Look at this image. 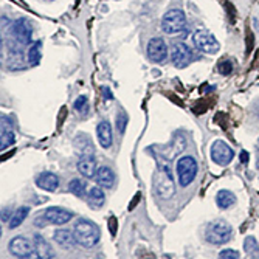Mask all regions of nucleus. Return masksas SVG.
<instances>
[{
  "instance_id": "f8f14e48",
  "label": "nucleus",
  "mask_w": 259,
  "mask_h": 259,
  "mask_svg": "<svg viewBox=\"0 0 259 259\" xmlns=\"http://www.w3.org/2000/svg\"><path fill=\"white\" fill-rule=\"evenodd\" d=\"M44 214H45L47 221H49L50 224H53V225H64V224H67L70 219L73 218L72 211L64 209L61 206H50V208H47L44 211Z\"/></svg>"
},
{
  "instance_id": "412c9836",
  "label": "nucleus",
  "mask_w": 259,
  "mask_h": 259,
  "mask_svg": "<svg viewBox=\"0 0 259 259\" xmlns=\"http://www.w3.org/2000/svg\"><path fill=\"white\" fill-rule=\"evenodd\" d=\"M87 200H89V205H90L93 209H98V208H101V206L104 205L106 196H104L103 190L100 188V185H98V186H95V188H92V190L89 191V197H87Z\"/></svg>"
},
{
  "instance_id": "a878e982",
  "label": "nucleus",
  "mask_w": 259,
  "mask_h": 259,
  "mask_svg": "<svg viewBox=\"0 0 259 259\" xmlns=\"http://www.w3.org/2000/svg\"><path fill=\"white\" fill-rule=\"evenodd\" d=\"M68 191L73 193L78 197H82L85 193V182L81 179H73L72 182L68 183Z\"/></svg>"
},
{
  "instance_id": "7c9ffc66",
  "label": "nucleus",
  "mask_w": 259,
  "mask_h": 259,
  "mask_svg": "<svg viewBox=\"0 0 259 259\" xmlns=\"http://www.w3.org/2000/svg\"><path fill=\"white\" fill-rule=\"evenodd\" d=\"M50 222L47 221V218H45V214L42 213V214H37L36 216V219H34V225L36 227H40V228H44V227H47Z\"/></svg>"
},
{
  "instance_id": "c9c22d12",
  "label": "nucleus",
  "mask_w": 259,
  "mask_h": 259,
  "mask_svg": "<svg viewBox=\"0 0 259 259\" xmlns=\"http://www.w3.org/2000/svg\"><path fill=\"white\" fill-rule=\"evenodd\" d=\"M47 2H52V0H47Z\"/></svg>"
},
{
  "instance_id": "393cba45",
  "label": "nucleus",
  "mask_w": 259,
  "mask_h": 259,
  "mask_svg": "<svg viewBox=\"0 0 259 259\" xmlns=\"http://www.w3.org/2000/svg\"><path fill=\"white\" fill-rule=\"evenodd\" d=\"M40 49H42V42L40 40L34 42L30 47V50H28V64L30 65L36 67L40 62Z\"/></svg>"
},
{
  "instance_id": "f3484780",
  "label": "nucleus",
  "mask_w": 259,
  "mask_h": 259,
  "mask_svg": "<svg viewBox=\"0 0 259 259\" xmlns=\"http://www.w3.org/2000/svg\"><path fill=\"white\" fill-rule=\"evenodd\" d=\"M97 135H98L100 145H101L104 149H109V148L112 146L113 135H112V126H110L109 121H101V123L97 126Z\"/></svg>"
},
{
  "instance_id": "6ab92c4d",
  "label": "nucleus",
  "mask_w": 259,
  "mask_h": 259,
  "mask_svg": "<svg viewBox=\"0 0 259 259\" xmlns=\"http://www.w3.org/2000/svg\"><path fill=\"white\" fill-rule=\"evenodd\" d=\"M75 148L82 154V155H93L95 154V146L92 143V138L85 134H78L73 140Z\"/></svg>"
},
{
  "instance_id": "cd10ccee",
  "label": "nucleus",
  "mask_w": 259,
  "mask_h": 259,
  "mask_svg": "<svg viewBox=\"0 0 259 259\" xmlns=\"http://www.w3.org/2000/svg\"><path fill=\"white\" fill-rule=\"evenodd\" d=\"M218 70H219V73H221V75H230V73H231V70H233L231 61H228V59L221 61L219 65H218Z\"/></svg>"
},
{
  "instance_id": "9d476101",
  "label": "nucleus",
  "mask_w": 259,
  "mask_h": 259,
  "mask_svg": "<svg viewBox=\"0 0 259 259\" xmlns=\"http://www.w3.org/2000/svg\"><path fill=\"white\" fill-rule=\"evenodd\" d=\"M13 36L20 45H27L31 42L33 27L27 19H19L13 23Z\"/></svg>"
},
{
  "instance_id": "f257e3e1",
  "label": "nucleus",
  "mask_w": 259,
  "mask_h": 259,
  "mask_svg": "<svg viewBox=\"0 0 259 259\" xmlns=\"http://www.w3.org/2000/svg\"><path fill=\"white\" fill-rule=\"evenodd\" d=\"M158 169L155 172L154 186L160 199H171L174 194V177L169 168V161H164L161 157H157Z\"/></svg>"
},
{
  "instance_id": "6e6552de",
  "label": "nucleus",
  "mask_w": 259,
  "mask_h": 259,
  "mask_svg": "<svg viewBox=\"0 0 259 259\" xmlns=\"http://www.w3.org/2000/svg\"><path fill=\"white\" fill-rule=\"evenodd\" d=\"M233 158H234V151L225 143V141L218 140L211 145V160L214 163L221 164V166H227V164L231 163Z\"/></svg>"
},
{
  "instance_id": "bb28decb",
  "label": "nucleus",
  "mask_w": 259,
  "mask_h": 259,
  "mask_svg": "<svg viewBox=\"0 0 259 259\" xmlns=\"http://www.w3.org/2000/svg\"><path fill=\"white\" fill-rule=\"evenodd\" d=\"M73 107H75V110H76V112H79V113H85V112H87V107H89V98H87L85 95H81V97L75 101Z\"/></svg>"
},
{
  "instance_id": "7ed1b4c3",
  "label": "nucleus",
  "mask_w": 259,
  "mask_h": 259,
  "mask_svg": "<svg viewBox=\"0 0 259 259\" xmlns=\"http://www.w3.org/2000/svg\"><path fill=\"white\" fill-rule=\"evenodd\" d=\"M231 234H233V228L230 224H227L225 221H214L208 225L205 238L209 244L221 245L231 239Z\"/></svg>"
},
{
  "instance_id": "2eb2a0df",
  "label": "nucleus",
  "mask_w": 259,
  "mask_h": 259,
  "mask_svg": "<svg viewBox=\"0 0 259 259\" xmlns=\"http://www.w3.org/2000/svg\"><path fill=\"white\" fill-rule=\"evenodd\" d=\"M78 171L81 172L82 177L85 179H93L97 176V161L92 155H82L78 161Z\"/></svg>"
},
{
  "instance_id": "72a5a7b5",
  "label": "nucleus",
  "mask_w": 259,
  "mask_h": 259,
  "mask_svg": "<svg viewBox=\"0 0 259 259\" xmlns=\"http://www.w3.org/2000/svg\"><path fill=\"white\" fill-rule=\"evenodd\" d=\"M103 90H104V93H106V100H112V93H110V90H109L107 87H104Z\"/></svg>"
},
{
  "instance_id": "c756f323",
  "label": "nucleus",
  "mask_w": 259,
  "mask_h": 259,
  "mask_svg": "<svg viewBox=\"0 0 259 259\" xmlns=\"http://www.w3.org/2000/svg\"><path fill=\"white\" fill-rule=\"evenodd\" d=\"M219 257L221 259H238V257H241V254H239V251H236V250H222L221 253H219Z\"/></svg>"
},
{
  "instance_id": "b1692460",
  "label": "nucleus",
  "mask_w": 259,
  "mask_h": 259,
  "mask_svg": "<svg viewBox=\"0 0 259 259\" xmlns=\"http://www.w3.org/2000/svg\"><path fill=\"white\" fill-rule=\"evenodd\" d=\"M244 250L250 257L259 259V244L256 242V239L253 236H247L244 241Z\"/></svg>"
},
{
  "instance_id": "39448f33",
  "label": "nucleus",
  "mask_w": 259,
  "mask_h": 259,
  "mask_svg": "<svg viewBox=\"0 0 259 259\" xmlns=\"http://www.w3.org/2000/svg\"><path fill=\"white\" fill-rule=\"evenodd\" d=\"M186 27V16L182 10H169L161 19V28L168 34H177Z\"/></svg>"
},
{
  "instance_id": "9b49d317",
  "label": "nucleus",
  "mask_w": 259,
  "mask_h": 259,
  "mask_svg": "<svg viewBox=\"0 0 259 259\" xmlns=\"http://www.w3.org/2000/svg\"><path fill=\"white\" fill-rule=\"evenodd\" d=\"M168 56V47L161 37H154L148 44V58L152 62H163Z\"/></svg>"
},
{
  "instance_id": "ddd939ff",
  "label": "nucleus",
  "mask_w": 259,
  "mask_h": 259,
  "mask_svg": "<svg viewBox=\"0 0 259 259\" xmlns=\"http://www.w3.org/2000/svg\"><path fill=\"white\" fill-rule=\"evenodd\" d=\"M16 140V134H14V127H13V121L8 118V116L2 115V132H0V149H7L10 148Z\"/></svg>"
},
{
  "instance_id": "f03ea898",
  "label": "nucleus",
  "mask_w": 259,
  "mask_h": 259,
  "mask_svg": "<svg viewBox=\"0 0 259 259\" xmlns=\"http://www.w3.org/2000/svg\"><path fill=\"white\" fill-rule=\"evenodd\" d=\"M73 233H75L76 244H79L84 248L95 247L101 239L100 227L97 224H93L92 221H87V219L76 221V224L73 227Z\"/></svg>"
},
{
  "instance_id": "1a4fd4ad",
  "label": "nucleus",
  "mask_w": 259,
  "mask_h": 259,
  "mask_svg": "<svg viewBox=\"0 0 259 259\" xmlns=\"http://www.w3.org/2000/svg\"><path fill=\"white\" fill-rule=\"evenodd\" d=\"M171 59L177 68H185L193 59V52L186 44L177 42L171 47Z\"/></svg>"
},
{
  "instance_id": "5701e85b",
  "label": "nucleus",
  "mask_w": 259,
  "mask_h": 259,
  "mask_svg": "<svg viewBox=\"0 0 259 259\" xmlns=\"http://www.w3.org/2000/svg\"><path fill=\"white\" fill-rule=\"evenodd\" d=\"M28 213H30V208H28V206H20V208H17V209L14 211V213H13V218H11L10 222H8V227H10L11 230H14V228H17L19 225H22V222L27 219Z\"/></svg>"
},
{
  "instance_id": "4be33fe9",
  "label": "nucleus",
  "mask_w": 259,
  "mask_h": 259,
  "mask_svg": "<svg viewBox=\"0 0 259 259\" xmlns=\"http://www.w3.org/2000/svg\"><path fill=\"white\" fill-rule=\"evenodd\" d=\"M216 203L221 209H227V208H230L236 203V196H234L231 191L221 190L216 196Z\"/></svg>"
},
{
  "instance_id": "2f4dec72",
  "label": "nucleus",
  "mask_w": 259,
  "mask_h": 259,
  "mask_svg": "<svg viewBox=\"0 0 259 259\" xmlns=\"http://www.w3.org/2000/svg\"><path fill=\"white\" fill-rule=\"evenodd\" d=\"M13 218V214H11V209L7 206V208H4L2 209V222H10V219Z\"/></svg>"
},
{
  "instance_id": "4468645a",
  "label": "nucleus",
  "mask_w": 259,
  "mask_h": 259,
  "mask_svg": "<svg viewBox=\"0 0 259 259\" xmlns=\"http://www.w3.org/2000/svg\"><path fill=\"white\" fill-rule=\"evenodd\" d=\"M36 185H37V188H40V190H44V191L55 193L59 186V177L53 172H42L40 176H37Z\"/></svg>"
},
{
  "instance_id": "473e14b6",
  "label": "nucleus",
  "mask_w": 259,
  "mask_h": 259,
  "mask_svg": "<svg viewBox=\"0 0 259 259\" xmlns=\"http://www.w3.org/2000/svg\"><path fill=\"white\" fill-rule=\"evenodd\" d=\"M241 161H242V163H247V161H248V154H247L245 151L241 152Z\"/></svg>"
},
{
  "instance_id": "c85d7f7f",
  "label": "nucleus",
  "mask_w": 259,
  "mask_h": 259,
  "mask_svg": "<svg viewBox=\"0 0 259 259\" xmlns=\"http://www.w3.org/2000/svg\"><path fill=\"white\" fill-rule=\"evenodd\" d=\"M126 126H127V115L124 112H120L118 118H116V129L120 131V134H124Z\"/></svg>"
},
{
  "instance_id": "20e7f679",
  "label": "nucleus",
  "mask_w": 259,
  "mask_h": 259,
  "mask_svg": "<svg viewBox=\"0 0 259 259\" xmlns=\"http://www.w3.org/2000/svg\"><path fill=\"white\" fill-rule=\"evenodd\" d=\"M177 176H179V183L182 186L190 185L196 176H197V161L191 155L180 157L177 161Z\"/></svg>"
},
{
  "instance_id": "a211bd4d",
  "label": "nucleus",
  "mask_w": 259,
  "mask_h": 259,
  "mask_svg": "<svg viewBox=\"0 0 259 259\" xmlns=\"http://www.w3.org/2000/svg\"><path fill=\"white\" fill-rule=\"evenodd\" d=\"M53 239H55L56 244H59V245L64 247V248H72V247L75 245V242H76V239H75V233H73V231H70V230H67V228H59V230H56Z\"/></svg>"
},
{
  "instance_id": "f704fd0d",
  "label": "nucleus",
  "mask_w": 259,
  "mask_h": 259,
  "mask_svg": "<svg viewBox=\"0 0 259 259\" xmlns=\"http://www.w3.org/2000/svg\"><path fill=\"white\" fill-rule=\"evenodd\" d=\"M256 115H257V118H259V103H257V106H256Z\"/></svg>"
},
{
  "instance_id": "aec40b11",
  "label": "nucleus",
  "mask_w": 259,
  "mask_h": 259,
  "mask_svg": "<svg viewBox=\"0 0 259 259\" xmlns=\"http://www.w3.org/2000/svg\"><path fill=\"white\" fill-rule=\"evenodd\" d=\"M95 179H97V183L100 186L107 188V190H109V188H113V185H115V174L109 166H100L98 171H97Z\"/></svg>"
},
{
  "instance_id": "423d86ee",
  "label": "nucleus",
  "mask_w": 259,
  "mask_h": 259,
  "mask_svg": "<svg viewBox=\"0 0 259 259\" xmlns=\"http://www.w3.org/2000/svg\"><path fill=\"white\" fill-rule=\"evenodd\" d=\"M8 250L16 257H22V259H25V257H37L34 242H31L25 236H17V238L11 239L10 244H8Z\"/></svg>"
},
{
  "instance_id": "dca6fc26",
  "label": "nucleus",
  "mask_w": 259,
  "mask_h": 259,
  "mask_svg": "<svg viewBox=\"0 0 259 259\" xmlns=\"http://www.w3.org/2000/svg\"><path fill=\"white\" fill-rule=\"evenodd\" d=\"M33 242H34V247H36V254L37 257H42V259H50V257H55V250L53 247L44 239V236L40 234H34L33 238Z\"/></svg>"
},
{
  "instance_id": "0eeeda50",
  "label": "nucleus",
  "mask_w": 259,
  "mask_h": 259,
  "mask_svg": "<svg viewBox=\"0 0 259 259\" xmlns=\"http://www.w3.org/2000/svg\"><path fill=\"white\" fill-rule=\"evenodd\" d=\"M193 42L197 47V50H200L203 53H208V55H214L221 49L218 39L213 34H211L209 31H205V30L196 31L193 34Z\"/></svg>"
}]
</instances>
